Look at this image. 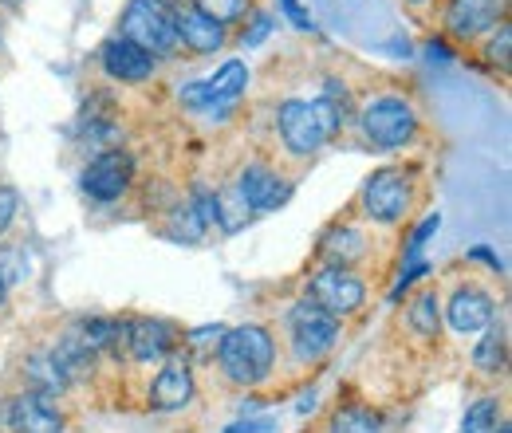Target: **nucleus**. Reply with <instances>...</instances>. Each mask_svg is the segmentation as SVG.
I'll return each mask as SVG.
<instances>
[{"label": "nucleus", "instance_id": "1", "mask_svg": "<svg viewBox=\"0 0 512 433\" xmlns=\"http://www.w3.org/2000/svg\"><path fill=\"white\" fill-rule=\"evenodd\" d=\"M217 367L233 386H260L276 367V339L264 323L225 327L217 343Z\"/></svg>", "mask_w": 512, "mask_h": 433}, {"label": "nucleus", "instance_id": "2", "mask_svg": "<svg viewBox=\"0 0 512 433\" xmlns=\"http://www.w3.org/2000/svg\"><path fill=\"white\" fill-rule=\"evenodd\" d=\"M119 36L142 48L146 56L162 60L178 52V28H174V4L170 0H127L119 16Z\"/></svg>", "mask_w": 512, "mask_h": 433}, {"label": "nucleus", "instance_id": "3", "mask_svg": "<svg viewBox=\"0 0 512 433\" xmlns=\"http://www.w3.org/2000/svg\"><path fill=\"white\" fill-rule=\"evenodd\" d=\"M359 134L367 146L375 150H402L414 142L418 134V115L406 99L398 95H375L363 111H359Z\"/></svg>", "mask_w": 512, "mask_h": 433}, {"label": "nucleus", "instance_id": "4", "mask_svg": "<svg viewBox=\"0 0 512 433\" xmlns=\"http://www.w3.org/2000/svg\"><path fill=\"white\" fill-rule=\"evenodd\" d=\"M363 213L375 221V225H402V217L410 213V201H414V182H410V170L402 166H383L375 170L367 182H363Z\"/></svg>", "mask_w": 512, "mask_h": 433}, {"label": "nucleus", "instance_id": "5", "mask_svg": "<svg viewBox=\"0 0 512 433\" xmlns=\"http://www.w3.org/2000/svg\"><path fill=\"white\" fill-rule=\"evenodd\" d=\"M245 87H249V67L241 60H225L209 79L190 83L182 91V107L201 111V115H225V111L237 107V99L245 95Z\"/></svg>", "mask_w": 512, "mask_h": 433}, {"label": "nucleus", "instance_id": "6", "mask_svg": "<svg viewBox=\"0 0 512 433\" xmlns=\"http://www.w3.org/2000/svg\"><path fill=\"white\" fill-rule=\"evenodd\" d=\"M288 339L300 363H316L323 359L335 343H339V319L327 315L323 308H316L308 296L300 304H292L288 311Z\"/></svg>", "mask_w": 512, "mask_h": 433}, {"label": "nucleus", "instance_id": "7", "mask_svg": "<svg viewBox=\"0 0 512 433\" xmlns=\"http://www.w3.org/2000/svg\"><path fill=\"white\" fill-rule=\"evenodd\" d=\"M130 182H134V158H130L127 150H119V146L99 150V154L83 166V174H79L83 193H87L91 201H99V205H111V201L127 197Z\"/></svg>", "mask_w": 512, "mask_h": 433}, {"label": "nucleus", "instance_id": "8", "mask_svg": "<svg viewBox=\"0 0 512 433\" xmlns=\"http://www.w3.org/2000/svg\"><path fill=\"white\" fill-rule=\"evenodd\" d=\"M276 130H280L284 150L296 154V158H312L323 142H331L320 115H316V107H312V99H284L276 107Z\"/></svg>", "mask_w": 512, "mask_h": 433}, {"label": "nucleus", "instance_id": "9", "mask_svg": "<svg viewBox=\"0 0 512 433\" xmlns=\"http://www.w3.org/2000/svg\"><path fill=\"white\" fill-rule=\"evenodd\" d=\"M308 300L327 311V315H335V319H347V315H355L363 308L367 284L351 268H320L312 276V284H308Z\"/></svg>", "mask_w": 512, "mask_h": 433}, {"label": "nucleus", "instance_id": "10", "mask_svg": "<svg viewBox=\"0 0 512 433\" xmlns=\"http://www.w3.org/2000/svg\"><path fill=\"white\" fill-rule=\"evenodd\" d=\"M193 367L186 355H170L162 359V371L154 374L150 382V410H162V414H174V410H186L193 402Z\"/></svg>", "mask_w": 512, "mask_h": 433}, {"label": "nucleus", "instance_id": "11", "mask_svg": "<svg viewBox=\"0 0 512 433\" xmlns=\"http://www.w3.org/2000/svg\"><path fill=\"white\" fill-rule=\"evenodd\" d=\"M237 189L245 193V201H249L253 213H276V209H284V205L292 201V182L280 178V174H276L272 166H264V162H249V166L237 174Z\"/></svg>", "mask_w": 512, "mask_h": 433}, {"label": "nucleus", "instance_id": "12", "mask_svg": "<svg viewBox=\"0 0 512 433\" xmlns=\"http://www.w3.org/2000/svg\"><path fill=\"white\" fill-rule=\"evenodd\" d=\"M509 0H449L446 4V32L457 40H473L497 24H505Z\"/></svg>", "mask_w": 512, "mask_h": 433}, {"label": "nucleus", "instance_id": "13", "mask_svg": "<svg viewBox=\"0 0 512 433\" xmlns=\"http://www.w3.org/2000/svg\"><path fill=\"white\" fill-rule=\"evenodd\" d=\"M174 28H178V44L190 48L193 56H213L229 40V28H221L217 20H209L201 8H193L190 0L174 4Z\"/></svg>", "mask_w": 512, "mask_h": 433}, {"label": "nucleus", "instance_id": "14", "mask_svg": "<svg viewBox=\"0 0 512 433\" xmlns=\"http://www.w3.org/2000/svg\"><path fill=\"white\" fill-rule=\"evenodd\" d=\"M123 347L130 351L134 363H162V359L174 355L178 331H174V323H166V319H130Z\"/></svg>", "mask_w": 512, "mask_h": 433}, {"label": "nucleus", "instance_id": "15", "mask_svg": "<svg viewBox=\"0 0 512 433\" xmlns=\"http://www.w3.org/2000/svg\"><path fill=\"white\" fill-rule=\"evenodd\" d=\"M99 63H103V71H107V79H115V83H146V79H154V71H158V60L154 56H146L142 48H134L130 40L123 36H111L103 48H99Z\"/></svg>", "mask_w": 512, "mask_h": 433}, {"label": "nucleus", "instance_id": "16", "mask_svg": "<svg viewBox=\"0 0 512 433\" xmlns=\"http://www.w3.org/2000/svg\"><path fill=\"white\" fill-rule=\"evenodd\" d=\"M8 426L16 433H64L67 430L64 414L52 406V398H48V394H36V390L8 398Z\"/></svg>", "mask_w": 512, "mask_h": 433}, {"label": "nucleus", "instance_id": "17", "mask_svg": "<svg viewBox=\"0 0 512 433\" xmlns=\"http://www.w3.org/2000/svg\"><path fill=\"white\" fill-rule=\"evenodd\" d=\"M493 311H497L493 308V296H489L485 288L461 284V288L449 296L446 319L457 335H477V331H485V327L493 323Z\"/></svg>", "mask_w": 512, "mask_h": 433}, {"label": "nucleus", "instance_id": "18", "mask_svg": "<svg viewBox=\"0 0 512 433\" xmlns=\"http://www.w3.org/2000/svg\"><path fill=\"white\" fill-rule=\"evenodd\" d=\"M323 260H327V268H351V264L367 260V237H363V229H355V225L331 229L323 237Z\"/></svg>", "mask_w": 512, "mask_h": 433}, {"label": "nucleus", "instance_id": "19", "mask_svg": "<svg viewBox=\"0 0 512 433\" xmlns=\"http://www.w3.org/2000/svg\"><path fill=\"white\" fill-rule=\"evenodd\" d=\"M75 335H79V343H83L91 355H103V351H119V347H123L127 323L91 315V319H79V323H75Z\"/></svg>", "mask_w": 512, "mask_h": 433}, {"label": "nucleus", "instance_id": "20", "mask_svg": "<svg viewBox=\"0 0 512 433\" xmlns=\"http://www.w3.org/2000/svg\"><path fill=\"white\" fill-rule=\"evenodd\" d=\"M24 382H28L36 394H48V398H56L60 390L71 386V382L64 378V371L56 367L52 351H36V355L24 359Z\"/></svg>", "mask_w": 512, "mask_h": 433}, {"label": "nucleus", "instance_id": "21", "mask_svg": "<svg viewBox=\"0 0 512 433\" xmlns=\"http://www.w3.org/2000/svg\"><path fill=\"white\" fill-rule=\"evenodd\" d=\"M52 359H56V367L64 371L67 382H79V378H91V371H95V355L79 343V335L75 331H67L64 339L52 347Z\"/></svg>", "mask_w": 512, "mask_h": 433}, {"label": "nucleus", "instance_id": "22", "mask_svg": "<svg viewBox=\"0 0 512 433\" xmlns=\"http://www.w3.org/2000/svg\"><path fill=\"white\" fill-rule=\"evenodd\" d=\"M249 217H253V209H249L245 193L237 189V182L217 193V225H221L229 237H233V233H241V229L249 225Z\"/></svg>", "mask_w": 512, "mask_h": 433}, {"label": "nucleus", "instance_id": "23", "mask_svg": "<svg viewBox=\"0 0 512 433\" xmlns=\"http://www.w3.org/2000/svg\"><path fill=\"white\" fill-rule=\"evenodd\" d=\"M473 367L481 374L505 371V327H485V339L473 347Z\"/></svg>", "mask_w": 512, "mask_h": 433}, {"label": "nucleus", "instance_id": "24", "mask_svg": "<svg viewBox=\"0 0 512 433\" xmlns=\"http://www.w3.org/2000/svg\"><path fill=\"white\" fill-rule=\"evenodd\" d=\"M331 433H383V418L371 406H343L331 414Z\"/></svg>", "mask_w": 512, "mask_h": 433}, {"label": "nucleus", "instance_id": "25", "mask_svg": "<svg viewBox=\"0 0 512 433\" xmlns=\"http://www.w3.org/2000/svg\"><path fill=\"white\" fill-rule=\"evenodd\" d=\"M501 426L505 422H501V402L497 398H477L461 418V433H497Z\"/></svg>", "mask_w": 512, "mask_h": 433}, {"label": "nucleus", "instance_id": "26", "mask_svg": "<svg viewBox=\"0 0 512 433\" xmlns=\"http://www.w3.org/2000/svg\"><path fill=\"white\" fill-rule=\"evenodd\" d=\"M442 304H438V296L434 292H422L410 308H406V319H410V327H414V335H422V339H434L438 335V319H442Z\"/></svg>", "mask_w": 512, "mask_h": 433}, {"label": "nucleus", "instance_id": "27", "mask_svg": "<svg viewBox=\"0 0 512 433\" xmlns=\"http://www.w3.org/2000/svg\"><path fill=\"white\" fill-rule=\"evenodd\" d=\"M205 229H209V225H205V221H201V217L193 213L190 205H178V209H174V217H170V225H166L162 233H166L170 241H182V245H197V241L205 237Z\"/></svg>", "mask_w": 512, "mask_h": 433}, {"label": "nucleus", "instance_id": "28", "mask_svg": "<svg viewBox=\"0 0 512 433\" xmlns=\"http://www.w3.org/2000/svg\"><path fill=\"white\" fill-rule=\"evenodd\" d=\"M193 8H201L209 20H217L221 28L237 24L241 16H249V0H190Z\"/></svg>", "mask_w": 512, "mask_h": 433}, {"label": "nucleus", "instance_id": "29", "mask_svg": "<svg viewBox=\"0 0 512 433\" xmlns=\"http://www.w3.org/2000/svg\"><path fill=\"white\" fill-rule=\"evenodd\" d=\"M430 268H434L430 260H406V264H402V272H398V280L390 284V304H398V300H402V292H406L414 280H422Z\"/></svg>", "mask_w": 512, "mask_h": 433}, {"label": "nucleus", "instance_id": "30", "mask_svg": "<svg viewBox=\"0 0 512 433\" xmlns=\"http://www.w3.org/2000/svg\"><path fill=\"white\" fill-rule=\"evenodd\" d=\"M438 229H442V213H430V217L410 233V241H406V260H422V248H426V241H430Z\"/></svg>", "mask_w": 512, "mask_h": 433}, {"label": "nucleus", "instance_id": "31", "mask_svg": "<svg viewBox=\"0 0 512 433\" xmlns=\"http://www.w3.org/2000/svg\"><path fill=\"white\" fill-rule=\"evenodd\" d=\"M272 28H276V24H272V12H253V16H249V28L241 32V48H260V44L272 36Z\"/></svg>", "mask_w": 512, "mask_h": 433}, {"label": "nucleus", "instance_id": "32", "mask_svg": "<svg viewBox=\"0 0 512 433\" xmlns=\"http://www.w3.org/2000/svg\"><path fill=\"white\" fill-rule=\"evenodd\" d=\"M221 335H225V327H221V323H213V327H197V331H190L182 343L193 347V351H213V347L221 343Z\"/></svg>", "mask_w": 512, "mask_h": 433}, {"label": "nucleus", "instance_id": "33", "mask_svg": "<svg viewBox=\"0 0 512 433\" xmlns=\"http://www.w3.org/2000/svg\"><path fill=\"white\" fill-rule=\"evenodd\" d=\"M16 213H20V193H16L12 186H0V237L12 229Z\"/></svg>", "mask_w": 512, "mask_h": 433}, {"label": "nucleus", "instance_id": "34", "mask_svg": "<svg viewBox=\"0 0 512 433\" xmlns=\"http://www.w3.org/2000/svg\"><path fill=\"white\" fill-rule=\"evenodd\" d=\"M509 48H512V32H509V24H501V32H497V40L489 44V63L493 67H501V71H509Z\"/></svg>", "mask_w": 512, "mask_h": 433}, {"label": "nucleus", "instance_id": "35", "mask_svg": "<svg viewBox=\"0 0 512 433\" xmlns=\"http://www.w3.org/2000/svg\"><path fill=\"white\" fill-rule=\"evenodd\" d=\"M280 8H284V16L292 20V28H300V32H312L316 24H312V12L300 4V0H280Z\"/></svg>", "mask_w": 512, "mask_h": 433}, {"label": "nucleus", "instance_id": "36", "mask_svg": "<svg viewBox=\"0 0 512 433\" xmlns=\"http://www.w3.org/2000/svg\"><path fill=\"white\" fill-rule=\"evenodd\" d=\"M225 433H276L272 418H245V422H233Z\"/></svg>", "mask_w": 512, "mask_h": 433}, {"label": "nucleus", "instance_id": "37", "mask_svg": "<svg viewBox=\"0 0 512 433\" xmlns=\"http://www.w3.org/2000/svg\"><path fill=\"white\" fill-rule=\"evenodd\" d=\"M426 56H430V60H438V63L453 60V52H449V44H442V40H430V44H426Z\"/></svg>", "mask_w": 512, "mask_h": 433}, {"label": "nucleus", "instance_id": "38", "mask_svg": "<svg viewBox=\"0 0 512 433\" xmlns=\"http://www.w3.org/2000/svg\"><path fill=\"white\" fill-rule=\"evenodd\" d=\"M469 256H473V260H485V264H489V268H493V272H501V260H497V256H493V252H489V248H473V252H469Z\"/></svg>", "mask_w": 512, "mask_h": 433}, {"label": "nucleus", "instance_id": "39", "mask_svg": "<svg viewBox=\"0 0 512 433\" xmlns=\"http://www.w3.org/2000/svg\"><path fill=\"white\" fill-rule=\"evenodd\" d=\"M312 406H316V390H308V394H304V398H300V414H308V410H312Z\"/></svg>", "mask_w": 512, "mask_h": 433}, {"label": "nucleus", "instance_id": "40", "mask_svg": "<svg viewBox=\"0 0 512 433\" xmlns=\"http://www.w3.org/2000/svg\"><path fill=\"white\" fill-rule=\"evenodd\" d=\"M4 300H8V284L0 280V308H4Z\"/></svg>", "mask_w": 512, "mask_h": 433}, {"label": "nucleus", "instance_id": "41", "mask_svg": "<svg viewBox=\"0 0 512 433\" xmlns=\"http://www.w3.org/2000/svg\"><path fill=\"white\" fill-rule=\"evenodd\" d=\"M0 4H20V0H0Z\"/></svg>", "mask_w": 512, "mask_h": 433}, {"label": "nucleus", "instance_id": "42", "mask_svg": "<svg viewBox=\"0 0 512 433\" xmlns=\"http://www.w3.org/2000/svg\"><path fill=\"white\" fill-rule=\"evenodd\" d=\"M497 433H512V430H509V426H501V430H497Z\"/></svg>", "mask_w": 512, "mask_h": 433}, {"label": "nucleus", "instance_id": "43", "mask_svg": "<svg viewBox=\"0 0 512 433\" xmlns=\"http://www.w3.org/2000/svg\"><path fill=\"white\" fill-rule=\"evenodd\" d=\"M414 4H422V0H414Z\"/></svg>", "mask_w": 512, "mask_h": 433}]
</instances>
